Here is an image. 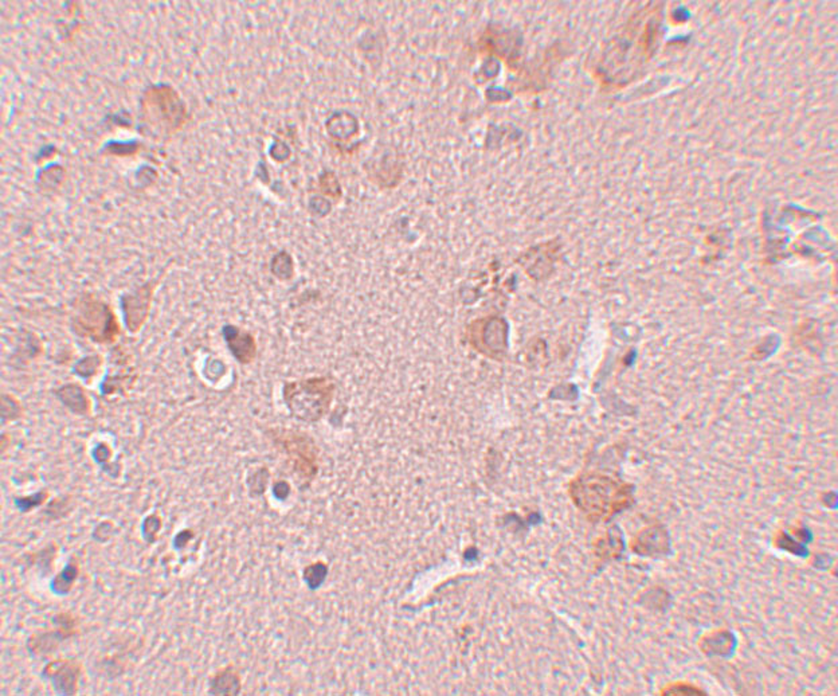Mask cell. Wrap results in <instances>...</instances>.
Masks as SVG:
<instances>
[{
	"label": "cell",
	"mask_w": 838,
	"mask_h": 696,
	"mask_svg": "<svg viewBox=\"0 0 838 696\" xmlns=\"http://www.w3.org/2000/svg\"><path fill=\"white\" fill-rule=\"evenodd\" d=\"M573 503L592 522H609L633 504L630 486L603 474H585L570 486Z\"/></svg>",
	"instance_id": "cell-1"
},
{
	"label": "cell",
	"mask_w": 838,
	"mask_h": 696,
	"mask_svg": "<svg viewBox=\"0 0 838 696\" xmlns=\"http://www.w3.org/2000/svg\"><path fill=\"white\" fill-rule=\"evenodd\" d=\"M70 328L77 336L97 345L117 342L121 332L115 310L93 293H83L74 300Z\"/></svg>",
	"instance_id": "cell-2"
},
{
	"label": "cell",
	"mask_w": 838,
	"mask_h": 696,
	"mask_svg": "<svg viewBox=\"0 0 838 696\" xmlns=\"http://www.w3.org/2000/svg\"><path fill=\"white\" fill-rule=\"evenodd\" d=\"M335 383L329 376H312L287 382L283 398L290 414L303 422L320 421L330 408Z\"/></svg>",
	"instance_id": "cell-3"
},
{
	"label": "cell",
	"mask_w": 838,
	"mask_h": 696,
	"mask_svg": "<svg viewBox=\"0 0 838 696\" xmlns=\"http://www.w3.org/2000/svg\"><path fill=\"white\" fill-rule=\"evenodd\" d=\"M510 327L503 316L478 317L465 328V340L480 355L503 362L508 354Z\"/></svg>",
	"instance_id": "cell-4"
},
{
	"label": "cell",
	"mask_w": 838,
	"mask_h": 696,
	"mask_svg": "<svg viewBox=\"0 0 838 696\" xmlns=\"http://www.w3.org/2000/svg\"><path fill=\"white\" fill-rule=\"evenodd\" d=\"M267 436L271 442L285 451L293 460L294 471L303 479L310 480L316 474V451L313 441L307 434L287 429H269Z\"/></svg>",
	"instance_id": "cell-5"
},
{
	"label": "cell",
	"mask_w": 838,
	"mask_h": 696,
	"mask_svg": "<svg viewBox=\"0 0 838 696\" xmlns=\"http://www.w3.org/2000/svg\"><path fill=\"white\" fill-rule=\"evenodd\" d=\"M143 110L163 124L169 132L178 131L185 123V106L178 93L167 85L152 86L145 92Z\"/></svg>",
	"instance_id": "cell-6"
},
{
	"label": "cell",
	"mask_w": 838,
	"mask_h": 696,
	"mask_svg": "<svg viewBox=\"0 0 838 696\" xmlns=\"http://www.w3.org/2000/svg\"><path fill=\"white\" fill-rule=\"evenodd\" d=\"M53 625V631L38 632L27 638L26 649L30 655H51L60 648L62 643L78 635L80 621L72 612H60L54 615Z\"/></svg>",
	"instance_id": "cell-7"
},
{
	"label": "cell",
	"mask_w": 838,
	"mask_h": 696,
	"mask_svg": "<svg viewBox=\"0 0 838 696\" xmlns=\"http://www.w3.org/2000/svg\"><path fill=\"white\" fill-rule=\"evenodd\" d=\"M162 277H163V274L145 283L142 287L135 288L133 290L124 293L121 296L120 306L123 310L124 323L129 332H132V333L139 332L146 323L149 310H151L153 292L158 287V284L160 283Z\"/></svg>",
	"instance_id": "cell-8"
},
{
	"label": "cell",
	"mask_w": 838,
	"mask_h": 696,
	"mask_svg": "<svg viewBox=\"0 0 838 696\" xmlns=\"http://www.w3.org/2000/svg\"><path fill=\"white\" fill-rule=\"evenodd\" d=\"M42 679L47 680L56 694L73 696L78 691L82 676V663L78 658H56L49 661L41 672Z\"/></svg>",
	"instance_id": "cell-9"
},
{
	"label": "cell",
	"mask_w": 838,
	"mask_h": 696,
	"mask_svg": "<svg viewBox=\"0 0 838 696\" xmlns=\"http://www.w3.org/2000/svg\"><path fill=\"white\" fill-rule=\"evenodd\" d=\"M222 333L226 346L238 363L250 365L255 361L258 345L250 332L233 324H226L222 328Z\"/></svg>",
	"instance_id": "cell-10"
},
{
	"label": "cell",
	"mask_w": 838,
	"mask_h": 696,
	"mask_svg": "<svg viewBox=\"0 0 838 696\" xmlns=\"http://www.w3.org/2000/svg\"><path fill=\"white\" fill-rule=\"evenodd\" d=\"M633 550L637 554L646 556L667 553L669 550V538L667 530L658 524L642 530L633 540Z\"/></svg>",
	"instance_id": "cell-11"
},
{
	"label": "cell",
	"mask_w": 838,
	"mask_h": 696,
	"mask_svg": "<svg viewBox=\"0 0 838 696\" xmlns=\"http://www.w3.org/2000/svg\"><path fill=\"white\" fill-rule=\"evenodd\" d=\"M242 691V679L234 665H226L208 679L207 694L212 696H237Z\"/></svg>",
	"instance_id": "cell-12"
},
{
	"label": "cell",
	"mask_w": 838,
	"mask_h": 696,
	"mask_svg": "<svg viewBox=\"0 0 838 696\" xmlns=\"http://www.w3.org/2000/svg\"><path fill=\"white\" fill-rule=\"evenodd\" d=\"M56 398L76 415H86L92 410V401L78 383H66L53 390Z\"/></svg>",
	"instance_id": "cell-13"
},
{
	"label": "cell",
	"mask_w": 838,
	"mask_h": 696,
	"mask_svg": "<svg viewBox=\"0 0 838 696\" xmlns=\"http://www.w3.org/2000/svg\"><path fill=\"white\" fill-rule=\"evenodd\" d=\"M80 572L81 570H80L78 561L74 556H72L61 572L56 574L53 577V579L50 581V592L57 597L67 595L73 590L74 583L77 582V579L80 577Z\"/></svg>",
	"instance_id": "cell-14"
},
{
	"label": "cell",
	"mask_w": 838,
	"mask_h": 696,
	"mask_svg": "<svg viewBox=\"0 0 838 696\" xmlns=\"http://www.w3.org/2000/svg\"><path fill=\"white\" fill-rule=\"evenodd\" d=\"M58 547L54 543H49L46 547H43L40 552L34 554H28L26 555V563L28 565H34L43 575H49L53 570V563L56 561Z\"/></svg>",
	"instance_id": "cell-15"
},
{
	"label": "cell",
	"mask_w": 838,
	"mask_h": 696,
	"mask_svg": "<svg viewBox=\"0 0 838 696\" xmlns=\"http://www.w3.org/2000/svg\"><path fill=\"white\" fill-rule=\"evenodd\" d=\"M73 497L70 495H63L49 502L47 506L42 510V513L49 520H61L63 517L69 516V513L73 511Z\"/></svg>",
	"instance_id": "cell-16"
},
{
	"label": "cell",
	"mask_w": 838,
	"mask_h": 696,
	"mask_svg": "<svg viewBox=\"0 0 838 696\" xmlns=\"http://www.w3.org/2000/svg\"><path fill=\"white\" fill-rule=\"evenodd\" d=\"M269 480H270V472L265 467H261L255 471L250 472L246 479L249 496L251 499L261 497L267 490Z\"/></svg>",
	"instance_id": "cell-17"
},
{
	"label": "cell",
	"mask_w": 838,
	"mask_h": 696,
	"mask_svg": "<svg viewBox=\"0 0 838 696\" xmlns=\"http://www.w3.org/2000/svg\"><path fill=\"white\" fill-rule=\"evenodd\" d=\"M270 270H271L273 276H276L278 280L285 281V280L292 279L293 272H294L292 256L287 251L277 253L270 263Z\"/></svg>",
	"instance_id": "cell-18"
},
{
	"label": "cell",
	"mask_w": 838,
	"mask_h": 696,
	"mask_svg": "<svg viewBox=\"0 0 838 696\" xmlns=\"http://www.w3.org/2000/svg\"><path fill=\"white\" fill-rule=\"evenodd\" d=\"M163 527V520L158 513L146 515L142 522L140 533L146 545H155L159 539V533Z\"/></svg>",
	"instance_id": "cell-19"
},
{
	"label": "cell",
	"mask_w": 838,
	"mask_h": 696,
	"mask_svg": "<svg viewBox=\"0 0 838 696\" xmlns=\"http://www.w3.org/2000/svg\"><path fill=\"white\" fill-rule=\"evenodd\" d=\"M23 414V408L19 399L11 394H1V424L7 425L19 420Z\"/></svg>",
	"instance_id": "cell-20"
},
{
	"label": "cell",
	"mask_w": 838,
	"mask_h": 696,
	"mask_svg": "<svg viewBox=\"0 0 838 696\" xmlns=\"http://www.w3.org/2000/svg\"><path fill=\"white\" fill-rule=\"evenodd\" d=\"M103 366V356L101 355H89L80 359L76 366H74V374L78 375L82 379H92L99 370Z\"/></svg>",
	"instance_id": "cell-21"
},
{
	"label": "cell",
	"mask_w": 838,
	"mask_h": 696,
	"mask_svg": "<svg viewBox=\"0 0 838 696\" xmlns=\"http://www.w3.org/2000/svg\"><path fill=\"white\" fill-rule=\"evenodd\" d=\"M47 499H49V492L46 491V490H42V491L35 492L33 495L17 496L14 499V504H15V507L19 511L23 512V513H27V512H30L31 510H34V508H38V507L43 506Z\"/></svg>",
	"instance_id": "cell-22"
},
{
	"label": "cell",
	"mask_w": 838,
	"mask_h": 696,
	"mask_svg": "<svg viewBox=\"0 0 838 696\" xmlns=\"http://www.w3.org/2000/svg\"><path fill=\"white\" fill-rule=\"evenodd\" d=\"M662 695H705L703 690L688 683H673L667 686L662 691Z\"/></svg>",
	"instance_id": "cell-23"
},
{
	"label": "cell",
	"mask_w": 838,
	"mask_h": 696,
	"mask_svg": "<svg viewBox=\"0 0 838 696\" xmlns=\"http://www.w3.org/2000/svg\"><path fill=\"white\" fill-rule=\"evenodd\" d=\"M115 533H116V527H115L113 522L103 520L94 526V529L92 531V539L99 543H106L108 540L112 539Z\"/></svg>",
	"instance_id": "cell-24"
},
{
	"label": "cell",
	"mask_w": 838,
	"mask_h": 696,
	"mask_svg": "<svg viewBox=\"0 0 838 696\" xmlns=\"http://www.w3.org/2000/svg\"><path fill=\"white\" fill-rule=\"evenodd\" d=\"M324 573H326V569L321 565L308 566L307 569L304 570V579H305L308 586L312 589L317 588L321 583V581L324 579Z\"/></svg>",
	"instance_id": "cell-25"
},
{
	"label": "cell",
	"mask_w": 838,
	"mask_h": 696,
	"mask_svg": "<svg viewBox=\"0 0 838 696\" xmlns=\"http://www.w3.org/2000/svg\"><path fill=\"white\" fill-rule=\"evenodd\" d=\"M105 151L108 154L112 155H117V156H128V155H133L139 151V143L136 142H131V143H109L105 147Z\"/></svg>",
	"instance_id": "cell-26"
},
{
	"label": "cell",
	"mask_w": 838,
	"mask_h": 696,
	"mask_svg": "<svg viewBox=\"0 0 838 696\" xmlns=\"http://www.w3.org/2000/svg\"><path fill=\"white\" fill-rule=\"evenodd\" d=\"M194 538H195L194 530H191V529L181 530L172 539V549L176 550V552H182V550H184L190 545V542Z\"/></svg>",
	"instance_id": "cell-27"
},
{
	"label": "cell",
	"mask_w": 838,
	"mask_h": 696,
	"mask_svg": "<svg viewBox=\"0 0 838 696\" xmlns=\"http://www.w3.org/2000/svg\"><path fill=\"white\" fill-rule=\"evenodd\" d=\"M92 456H93L94 461H96L97 464L103 465H103H105L106 463H109V460H110V457H112V449L109 448V445H106V444L101 442V444H99V445H97V447L93 449V451H92Z\"/></svg>",
	"instance_id": "cell-28"
},
{
	"label": "cell",
	"mask_w": 838,
	"mask_h": 696,
	"mask_svg": "<svg viewBox=\"0 0 838 696\" xmlns=\"http://www.w3.org/2000/svg\"><path fill=\"white\" fill-rule=\"evenodd\" d=\"M289 493H290V486L287 484V481H284V480L277 481V483L273 486V495H274V496H276V499H278V500H285V499H287Z\"/></svg>",
	"instance_id": "cell-29"
}]
</instances>
